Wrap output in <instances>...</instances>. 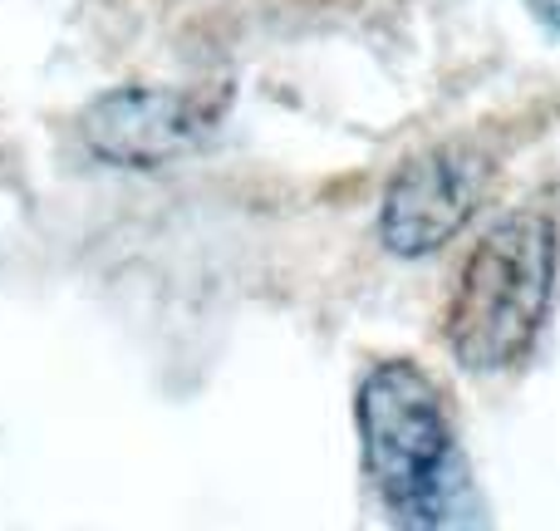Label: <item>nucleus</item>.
<instances>
[{
    "label": "nucleus",
    "instance_id": "nucleus-1",
    "mask_svg": "<svg viewBox=\"0 0 560 531\" xmlns=\"http://www.w3.org/2000/svg\"><path fill=\"white\" fill-rule=\"evenodd\" d=\"M364 473L394 531H487L447 394L413 359H384L354 394Z\"/></svg>",
    "mask_w": 560,
    "mask_h": 531
},
{
    "label": "nucleus",
    "instance_id": "nucleus-2",
    "mask_svg": "<svg viewBox=\"0 0 560 531\" xmlns=\"http://www.w3.org/2000/svg\"><path fill=\"white\" fill-rule=\"evenodd\" d=\"M560 227L551 207L522 203L502 212L463 256L443 310V339L472 374L516 369L536 349L556 300Z\"/></svg>",
    "mask_w": 560,
    "mask_h": 531
},
{
    "label": "nucleus",
    "instance_id": "nucleus-3",
    "mask_svg": "<svg viewBox=\"0 0 560 531\" xmlns=\"http://www.w3.org/2000/svg\"><path fill=\"white\" fill-rule=\"evenodd\" d=\"M487 163L467 143H433L394 168L378 203V242L398 262H423L443 252L482 207L487 197Z\"/></svg>",
    "mask_w": 560,
    "mask_h": 531
},
{
    "label": "nucleus",
    "instance_id": "nucleus-4",
    "mask_svg": "<svg viewBox=\"0 0 560 531\" xmlns=\"http://www.w3.org/2000/svg\"><path fill=\"white\" fill-rule=\"evenodd\" d=\"M226 94L202 89H108L84 108V143L114 168H163L217 128Z\"/></svg>",
    "mask_w": 560,
    "mask_h": 531
},
{
    "label": "nucleus",
    "instance_id": "nucleus-5",
    "mask_svg": "<svg viewBox=\"0 0 560 531\" xmlns=\"http://www.w3.org/2000/svg\"><path fill=\"white\" fill-rule=\"evenodd\" d=\"M526 10H532L546 30H560V0H526Z\"/></svg>",
    "mask_w": 560,
    "mask_h": 531
}]
</instances>
